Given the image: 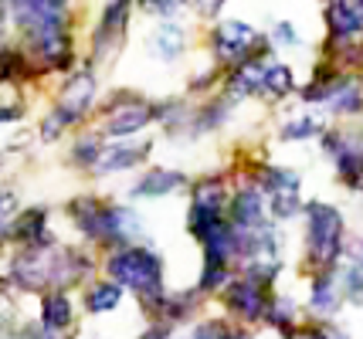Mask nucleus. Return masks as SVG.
I'll list each match as a JSON object with an SVG mask.
<instances>
[{"label": "nucleus", "instance_id": "9d476101", "mask_svg": "<svg viewBox=\"0 0 363 339\" xmlns=\"http://www.w3.org/2000/svg\"><path fill=\"white\" fill-rule=\"evenodd\" d=\"M133 11H136V0H106L102 17H99V24H95V31H92V54H89L92 65L112 62L123 51Z\"/></svg>", "mask_w": 363, "mask_h": 339}, {"label": "nucleus", "instance_id": "f8f14e48", "mask_svg": "<svg viewBox=\"0 0 363 339\" xmlns=\"http://www.w3.org/2000/svg\"><path fill=\"white\" fill-rule=\"evenodd\" d=\"M269 204L262 190L255 187L252 180L231 187V200H228V224L238 227V231H255V227L269 224Z\"/></svg>", "mask_w": 363, "mask_h": 339}, {"label": "nucleus", "instance_id": "a211bd4d", "mask_svg": "<svg viewBox=\"0 0 363 339\" xmlns=\"http://www.w3.org/2000/svg\"><path fill=\"white\" fill-rule=\"evenodd\" d=\"M75 323V302L68 292H45L41 299V333L48 336H62L65 329H72Z\"/></svg>", "mask_w": 363, "mask_h": 339}, {"label": "nucleus", "instance_id": "c756f323", "mask_svg": "<svg viewBox=\"0 0 363 339\" xmlns=\"http://www.w3.org/2000/svg\"><path fill=\"white\" fill-rule=\"evenodd\" d=\"M343 255H347V265H353V268H363V238H353V241H347Z\"/></svg>", "mask_w": 363, "mask_h": 339}, {"label": "nucleus", "instance_id": "ddd939ff", "mask_svg": "<svg viewBox=\"0 0 363 339\" xmlns=\"http://www.w3.org/2000/svg\"><path fill=\"white\" fill-rule=\"evenodd\" d=\"M190 48V31L187 24H180V21H157L153 24V31L146 34V54L160 62V65H174L180 62Z\"/></svg>", "mask_w": 363, "mask_h": 339}, {"label": "nucleus", "instance_id": "aec40b11", "mask_svg": "<svg viewBox=\"0 0 363 339\" xmlns=\"http://www.w3.org/2000/svg\"><path fill=\"white\" fill-rule=\"evenodd\" d=\"M296 92V71L285 65V62H275L269 58V65H265V75H262V96L265 102H282Z\"/></svg>", "mask_w": 363, "mask_h": 339}, {"label": "nucleus", "instance_id": "5701e85b", "mask_svg": "<svg viewBox=\"0 0 363 339\" xmlns=\"http://www.w3.org/2000/svg\"><path fill=\"white\" fill-rule=\"evenodd\" d=\"M102 149H106V139L99 136V132H82V136H75V143H72V166H79V170H85V173H92L95 163H99V156H102Z\"/></svg>", "mask_w": 363, "mask_h": 339}, {"label": "nucleus", "instance_id": "dca6fc26", "mask_svg": "<svg viewBox=\"0 0 363 339\" xmlns=\"http://www.w3.org/2000/svg\"><path fill=\"white\" fill-rule=\"evenodd\" d=\"M184 187H190V177L184 173V170L153 166V170H146V173L129 187V197H133V200H160V197L180 194Z\"/></svg>", "mask_w": 363, "mask_h": 339}, {"label": "nucleus", "instance_id": "9b49d317", "mask_svg": "<svg viewBox=\"0 0 363 339\" xmlns=\"http://www.w3.org/2000/svg\"><path fill=\"white\" fill-rule=\"evenodd\" d=\"M221 299H224V306H228L231 316L245 319V323H255V319L265 316L272 292H269V285L255 282L248 275H235V278L221 289Z\"/></svg>", "mask_w": 363, "mask_h": 339}, {"label": "nucleus", "instance_id": "6ab92c4d", "mask_svg": "<svg viewBox=\"0 0 363 339\" xmlns=\"http://www.w3.org/2000/svg\"><path fill=\"white\" fill-rule=\"evenodd\" d=\"M343 302L340 295V282H336V268L330 272H316L313 275V289H309V309L316 316H333Z\"/></svg>", "mask_w": 363, "mask_h": 339}, {"label": "nucleus", "instance_id": "20e7f679", "mask_svg": "<svg viewBox=\"0 0 363 339\" xmlns=\"http://www.w3.org/2000/svg\"><path fill=\"white\" fill-rule=\"evenodd\" d=\"M157 126V102L136 92H116V96L99 109V122L95 132L106 143H123V139H136L143 132Z\"/></svg>", "mask_w": 363, "mask_h": 339}, {"label": "nucleus", "instance_id": "7ed1b4c3", "mask_svg": "<svg viewBox=\"0 0 363 339\" xmlns=\"http://www.w3.org/2000/svg\"><path fill=\"white\" fill-rule=\"evenodd\" d=\"M302 221H306V265L313 272L336 268L347 248V221L340 207L326 200H309L302 207Z\"/></svg>", "mask_w": 363, "mask_h": 339}, {"label": "nucleus", "instance_id": "4be33fe9", "mask_svg": "<svg viewBox=\"0 0 363 339\" xmlns=\"http://www.w3.org/2000/svg\"><path fill=\"white\" fill-rule=\"evenodd\" d=\"M326 132V119L316 113H302L285 119L282 130H279V139L282 143H306V139H319Z\"/></svg>", "mask_w": 363, "mask_h": 339}, {"label": "nucleus", "instance_id": "4468645a", "mask_svg": "<svg viewBox=\"0 0 363 339\" xmlns=\"http://www.w3.org/2000/svg\"><path fill=\"white\" fill-rule=\"evenodd\" d=\"M323 21L330 31V45L363 41V0H326Z\"/></svg>", "mask_w": 363, "mask_h": 339}, {"label": "nucleus", "instance_id": "f03ea898", "mask_svg": "<svg viewBox=\"0 0 363 339\" xmlns=\"http://www.w3.org/2000/svg\"><path fill=\"white\" fill-rule=\"evenodd\" d=\"M106 278H112L119 289H129L133 295H140V302L157 299L163 289V258L150 244H119L106 251Z\"/></svg>", "mask_w": 363, "mask_h": 339}, {"label": "nucleus", "instance_id": "0eeeda50", "mask_svg": "<svg viewBox=\"0 0 363 339\" xmlns=\"http://www.w3.org/2000/svg\"><path fill=\"white\" fill-rule=\"evenodd\" d=\"M207 45H211L214 62L224 68H235L238 62H245L252 54L272 51L265 34L258 31L252 21H241V17H218L211 34H207Z\"/></svg>", "mask_w": 363, "mask_h": 339}, {"label": "nucleus", "instance_id": "6e6552de", "mask_svg": "<svg viewBox=\"0 0 363 339\" xmlns=\"http://www.w3.org/2000/svg\"><path fill=\"white\" fill-rule=\"evenodd\" d=\"M323 153L330 156L340 183L350 194H363V130L360 126H340L319 136Z\"/></svg>", "mask_w": 363, "mask_h": 339}, {"label": "nucleus", "instance_id": "2f4dec72", "mask_svg": "<svg viewBox=\"0 0 363 339\" xmlns=\"http://www.w3.org/2000/svg\"><path fill=\"white\" fill-rule=\"evenodd\" d=\"M62 4H65V7H68V0H62Z\"/></svg>", "mask_w": 363, "mask_h": 339}, {"label": "nucleus", "instance_id": "1a4fd4ad", "mask_svg": "<svg viewBox=\"0 0 363 339\" xmlns=\"http://www.w3.org/2000/svg\"><path fill=\"white\" fill-rule=\"evenodd\" d=\"M95 96H99L95 71L92 68H75V71L65 79L62 92L55 98V109L48 115H51L62 130H75V126H82V122L95 113Z\"/></svg>", "mask_w": 363, "mask_h": 339}, {"label": "nucleus", "instance_id": "bb28decb", "mask_svg": "<svg viewBox=\"0 0 363 339\" xmlns=\"http://www.w3.org/2000/svg\"><path fill=\"white\" fill-rule=\"evenodd\" d=\"M265 41H269L272 48H299L302 45V38H299V31H296L292 21H275L272 31L265 34Z\"/></svg>", "mask_w": 363, "mask_h": 339}, {"label": "nucleus", "instance_id": "f257e3e1", "mask_svg": "<svg viewBox=\"0 0 363 339\" xmlns=\"http://www.w3.org/2000/svg\"><path fill=\"white\" fill-rule=\"evenodd\" d=\"M68 221L79 231V238L95 248H119V244H140L146 238L140 210L126 204H112L106 197L82 194L68 200Z\"/></svg>", "mask_w": 363, "mask_h": 339}, {"label": "nucleus", "instance_id": "b1692460", "mask_svg": "<svg viewBox=\"0 0 363 339\" xmlns=\"http://www.w3.org/2000/svg\"><path fill=\"white\" fill-rule=\"evenodd\" d=\"M269 326H275V329H282L285 336L296 329V323H299V306L289 299V295H272L269 299V309H265V316H262Z\"/></svg>", "mask_w": 363, "mask_h": 339}, {"label": "nucleus", "instance_id": "423d86ee", "mask_svg": "<svg viewBox=\"0 0 363 339\" xmlns=\"http://www.w3.org/2000/svg\"><path fill=\"white\" fill-rule=\"evenodd\" d=\"M262 190L265 204H269V217L275 224L292 221L302 214V177L292 166H279V163H258L252 177H248Z\"/></svg>", "mask_w": 363, "mask_h": 339}, {"label": "nucleus", "instance_id": "39448f33", "mask_svg": "<svg viewBox=\"0 0 363 339\" xmlns=\"http://www.w3.org/2000/svg\"><path fill=\"white\" fill-rule=\"evenodd\" d=\"M228 200H231V187L221 173H211V177H201L190 183L187 231L197 244H204L228 221Z\"/></svg>", "mask_w": 363, "mask_h": 339}, {"label": "nucleus", "instance_id": "a878e982", "mask_svg": "<svg viewBox=\"0 0 363 339\" xmlns=\"http://www.w3.org/2000/svg\"><path fill=\"white\" fill-rule=\"evenodd\" d=\"M187 7V0H136V11L146 17H157V21H170Z\"/></svg>", "mask_w": 363, "mask_h": 339}, {"label": "nucleus", "instance_id": "2eb2a0df", "mask_svg": "<svg viewBox=\"0 0 363 339\" xmlns=\"http://www.w3.org/2000/svg\"><path fill=\"white\" fill-rule=\"evenodd\" d=\"M150 149H153V139H140V143H136V139H123V143H106V149H102V156H99V163H95L92 173H99V177L126 173V170H133V166L146 163Z\"/></svg>", "mask_w": 363, "mask_h": 339}, {"label": "nucleus", "instance_id": "393cba45", "mask_svg": "<svg viewBox=\"0 0 363 339\" xmlns=\"http://www.w3.org/2000/svg\"><path fill=\"white\" fill-rule=\"evenodd\" d=\"M336 282H340V295H343L347 302L363 306V268L343 265V268H336Z\"/></svg>", "mask_w": 363, "mask_h": 339}, {"label": "nucleus", "instance_id": "c85d7f7f", "mask_svg": "<svg viewBox=\"0 0 363 339\" xmlns=\"http://www.w3.org/2000/svg\"><path fill=\"white\" fill-rule=\"evenodd\" d=\"M187 7L201 17V21H218L221 11L228 7V0H187Z\"/></svg>", "mask_w": 363, "mask_h": 339}, {"label": "nucleus", "instance_id": "f3484780", "mask_svg": "<svg viewBox=\"0 0 363 339\" xmlns=\"http://www.w3.org/2000/svg\"><path fill=\"white\" fill-rule=\"evenodd\" d=\"M11 234H14V241H21L24 248H45V244H55L51 227H48V210L45 207L21 210L14 221H11Z\"/></svg>", "mask_w": 363, "mask_h": 339}, {"label": "nucleus", "instance_id": "7c9ffc66", "mask_svg": "<svg viewBox=\"0 0 363 339\" xmlns=\"http://www.w3.org/2000/svg\"><path fill=\"white\" fill-rule=\"evenodd\" d=\"M231 339H252V336H248L245 329H235V333H231Z\"/></svg>", "mask_w": 363, "mask_h": 339}, {"label": "nucleus", "instance_id": "cd10ccee", "mask_svg": "<svg viewBox=\"0 0 363 339\" xmlns=\"http://www.w3.org/2000/svg\"><path fill=\"white\" fill-rule=\"evenodd\" d=\"M231 326L221 323V319H207V323H201L197 329H194V336L190 339H231Z\"/></svg>", "mask_w": 363, "mask_h": 339}, {"label": "nucleus", "instance_id": "412c9836", "mask_svg": "<svg viewBox=\"0 0 363 339\" xmlns=\"http://www.w3.org/2000/svg\"><path fill=\"white\" fill-rule=\"evenodd\" d=\"M85 312H92V316H106V312H116L119 302H123V289L112 282V278H99L92 282L89 289H85Z\"/></svg>", "mask_w": 363, "mask_h": 339}]
</instances>
